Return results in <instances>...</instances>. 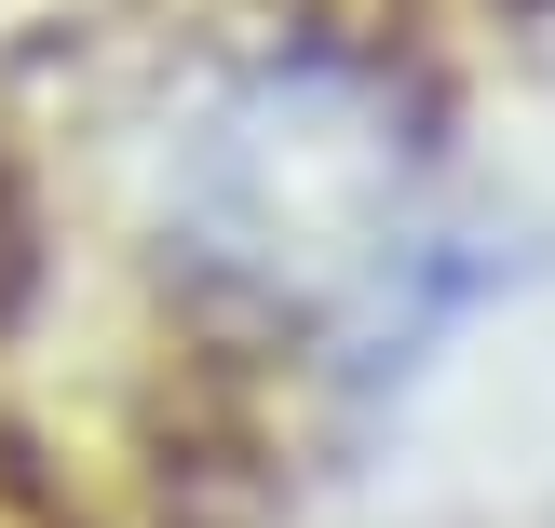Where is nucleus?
<instances>
[{
	"instance_id": "nucleus-1",
	"label": "nucleus",
	"mask_w": 555,
	"mask_h": 528,
	"mask_svg": "<svg viewBox=\"0 0 555 528\" xmlns=\"http://www.w3.org/2000/svg\"><path fill=\"white\" fill-rule=\"evenodd\" d=\"M421 204V108L352 54H271L177 136V231L190 258L271 298H325L406 258Z\"/></svg>"
}]
</instances>
